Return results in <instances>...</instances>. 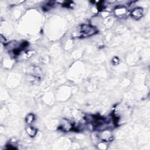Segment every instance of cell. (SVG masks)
<instances>
[{
	"instance_id": "1",
	"label": "cell",
	"mask_w": 150,
	"mask_h": 150,
	"mask_svg": "<svg viewBox=\"0 0 150 150\" xmlns=\"http://www.w3.org/2000/svg\"><path fill=\"white\" fill-rule=\"evenodd\" d=\"M97 29L90 25H82L79 28V36L82 38L88 37L97 33Z\"/></svg>"
},
{
	"instance_id": "2",
	"label": "cell",
	"mask_w": 150,
	"mask_h": 150,
	"mask_svg": "<svg viewBox=\"0 0 150 150\" xmlns=\"http://www.w3.org/2000/svg\"><path fill=\"white\" fill-rule=\"evenodd\" d=\"M114 14L115 16L120 19H125L129 15L128 11L124 6H118L114 9Z\"/></svg>"
},
{
	"instance_id": "3",
	"label": "cell",
	"mask_w": 150,
	"mask_h": 150,
	"mask_svg": "<svg viewBox=\"0 0 150 150\" xmlns=\"http://www.w3.org/2000/svg\"><path fill=\"white\" fill-rule=\"evenodd\" d=\"M60 128L62 131L67 132L75 129L74 125L70 121L66 119H64L62 121Z\"/></svg>"
},
{
	"instance_id": "4",
	"label": "cell",
	"mask_w": 150,
	"mask_h": 150,
	"mask_svg": "<svg viewBox=\"0 0 150 150\" xmlns=\"http://www.w3.org/2000/svg\"><path fill=\"white\" fill-rule=\"evenodd\" d=\"M131 16L134 19H139L144 15V10L141 7H137L134 8L130 12Z\"/></svg>"
},
{
	"instance_id": "5",
	"label": "cell",
	"mask_w": 150,
	"mask_h": 150,
	"mask_svg": "<svg viewBox=\"0 0 150 150\" xmlns=\"http://www.w3.org/2000/svg\"><path fill=\"white\" fill-rule=\"evenodd\" d=\"M26 131L27 134L31 137H35L37 133V129L32 126L27 127L26 128Z\"/></svg>"
},
{
	"instance_id": "6",
	"label": "cell",
	"mask_w": 150,
	"mask_h": 150,
	"mask_svg": "<svg viewBox=\"0 0 150 150\" xmlns=\"http://www.w3.org/2000/svg\"><path fill=\"white\" fill-rule=\"evenodd\" d=\"M34 119H35L34 115L32 113H29L26 115L25 121L28 124H31L33 122V121H34Z\"/></svg>"
},
{
	"instance_id": "7",
	"label": "cell",
	"mask_w": 150,
	"mask_h": 150,
	"mask_svg": "<svg viewBox=\"0 0 150 150\" xmlns=\"http://www.w3.org/2000/svg\"><path fill=\"white\" fill-rule=\"evenodd\" d=\"M6 148L8 149H17V148L15 146H14L13 145L11 144L6 145Z\"/></svg>"
}]
</instances>
